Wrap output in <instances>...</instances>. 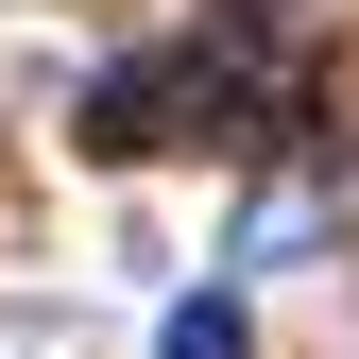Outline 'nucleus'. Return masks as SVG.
I'll list each match as a JSON object with an SVG mask.
<instances>
[{"instance_id":"nucleus-1","label":"nucleus","mask_w":359,"mask_h":359,"mask_svg":"<svg viewBox=\"0 0 359 359\" xmlns=\"http://www.w3.org/2000/svg\"><path fill=\"white\" fill-rule=\"evenodd\" d=\"M154 359H257V325H240V291H189V308L154 325Z\"/></svg>"}]
</instances>
